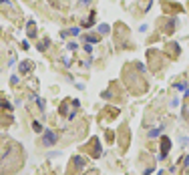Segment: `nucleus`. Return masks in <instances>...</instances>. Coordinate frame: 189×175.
Masks as SVG:
<instances>
[{
    "instance_id": "0eeeda50",
    "label": "nucleus",
    "mask_w": 189,
    "mask_h": 175,
    "mask_svg": "<svg viewBox=\"0 0 189 175\" xmlns=\"http://www.w3.org/2000/svg\"><path fill=\"white\" fill-rule=\"evenodd\" d=\"M67 48H68V50H76V48H79V44H76V42H70Z\"/></svg>"
},
{
    "instance_id": "423d86ee",
    "label": "nucleus",
    "mask_w": 189,
    "mask_h": 175,
    "mask_svg": "<svg viewBox=\"0 0 189 175\" xmlns=\"http://www.w3.org/2000/svg\"><path fill=\"white\" fill-rule=\"evenodd\" d=\"M32 127H34V131H36V133H40V131H42V127H40V123H38V121L32 123Z\"/></svg>"
},
{
    "instance_id": "1a4fd4ad",
    "label": "nucleus",
    "mask_w": 189,
    "mask_h": 175,
    "mask_svg": "<svg viewBox=\"0 0 189 175\" xmlns=\"http://www.w3.org/2000/svg\"><path fill=\"white\" fill-rule=\"evenodd\" d=\"M6 2H8V0H0V4H6Z\"/></svg>"
},
{
    "instance_id": "f257e3e1",
    "label": "nucleus",
    "mask_w": 189,
    "mask_h": 175,
    "mask_svg": "<svg viewBox=\"0 0 189 175\" xmlns=\"http://www.w3.org/2000/svg\"><path fill=\"white\" fill-rule=\"evenodd\" d=\"M56 141H58V135H56L54 131L46 129L44 133H42V145H44V147H53Z\"/></svg>"
},
{
    "instance_id": "6e6552de",
    "label": "nucleus",
    "mask_w": 189,
    "mask_h": 175,
    "mask_svg": "<svg viewBox=\"0 0 189 175\" xmlns=\"http://www.w3.org/2000/svg\"><path fill=\"white\" fill-rule=\"evenodd\" d=\"M20 70H22V73H26V70H28V64H26V62H22V67H20Z\"/></svg>"
},
{
    "instance_id": "20e7f679",
    "label": "nucleus",
    "mask_w": 189,
    "mask_h": 175,
    "mask_svg": "<svg viewBox=\"0 0 189 175\" xmlns=\"http://www.w3.org/2000/svg\"><path fill=\"white\" fill-rule=\"evenodd\" d=\"M99 32H101V34H107V32H109V26H107V24H101V26H99Z\"/></svg>"
},
{
    "instance_id": "39448f33",
    "label": "nucleus",
    "mask_w": 189,
    "mask_h": 175,
    "mask_svg": "<svg viewBox=\"0 0 189 175\" xmlns=\"http://www.w3.org/2000/svg\"><path fill=\"white\" fill-rule=\"evenodd\" d=\"M159 133H161V129H159V127H157V129H153V131H149V137H157Z\"/></svg>"
},
{
    "instance_id": "f03ea898",
    "label": "nucleus",
    "mask_w": 189,
    "mask_h": 175,
    "mask_svg": "<svg viewBox=\"0 0 189 175\" xmlns=\"http://www.w3.org/2000/svg\"><path fill=\"white\" fill-rule=\"evenodd\" d=\"M79 32H81V28H79V26H75V28H70V30H67L64 34H62V36H76Z\"/></svg>"
},
{
    "instance_id": "7ed1b4c3",
    "label": "nucleus",
    "mask_w": 189,
    "mask_h": 175,
    "mask_svg": "<svg viewBox=\"0 0 189 175\" xmlns=\"http://www.w3.org/2000/svg\"><path fill=\"white\" fill-rule=\"evenodd\" d=\"M167 149H169V139H163V153H161V155H159V159H163V157H165Z\"/></svg>"
},
{
    "instance_id": "9d476101",
    "label": "nucleus",
    "mask_w": 189,
    "mask_h": 175,
    "mask_svg": "<svg viewBox=\"0 0 189 175\" xmlns=\"http://www.w3.org/2000/svg\"><path fill=\"white\" fill-rule=\"evenodd\" d=\"M89 2H91V0H83V4H89Z\"/></svg>"
}]
</instances>
